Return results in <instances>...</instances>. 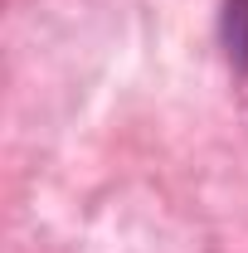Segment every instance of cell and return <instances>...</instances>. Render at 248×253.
<instances>
[{
    "mask_svg": "<svg viewBox=\"0 0 248 253\" xmlns=\"http://www.w3.org/2000/svg\"><path fill=\"white\" fill-rule=\"evenodd\" d=\"M219 39H224V54L234 63V73H248V0H224Z\"/></svg>",
    "mask_w": 248,
    "mask_h": 253,
    "instance_id": "cell-1",
    "label": "cell"
}]
</instances>
